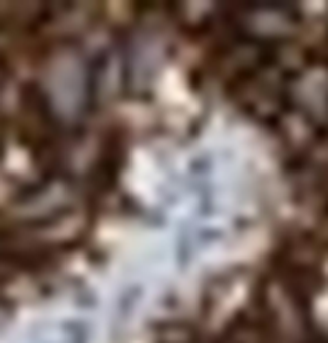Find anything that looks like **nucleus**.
I'll return each mask as SVG.
<instances>
[{"instance_id":"7ed1b4c3","label":"nucleus","mask_w":328,"mask_h":343,"mask_svg":"<svg viewBox=\"0 0 328 343\" xmlns=\"http://www.w3.org/2000/svg\"><path fill=\"white\" fill-rule=\"evenodd\" d=\"M5 12V18L12 25H27L34 18H40L47 7L45 5H31V3H3L0 5V14Z\"/></svg>"},{"instance_id":"f257e3e1","label":"nucleus","mask_w":328,"mask_h":343,"mask_svg":"<svg viewBox=\"0 0 328 343\" xmlns=\"http://www.w3.org/2000/svg\"><path fill=\"white\" fill-rule=\"evenodd\" d=\"M45 105L51 118L72 123L92 103V71L83 54L72 45L56 47L45 62L43 90Z\"/></svg>"},{"instance_id":"20e7f679","label":"nucleus","mask_w":328,"mask_h":343,"mask_svg":"<svg viewBox=\"0 0 328 343\" xmlns=\"http://www.w3.org/2000/svg\"><path fill=\"white\" fill-rule=\"evenodd\" d=\"M0 74H3V67H0Z\"/></svg>"},{"instance_id":"f03ea898","label":"nucleus","mask_w":328,"mask_h":343,"mask_svg":"<svg viewBox=\"0 0 328 343\" xmlns=\"http://www.w3.org/2000/svg\"><path fill=\"white\" fill-rule=\"evenodd\" d=\"M76 201L74 185L67 176H51L20 192L12 203V216L29 225H45L72 212Z\"/></svg>"}]
</instances>
